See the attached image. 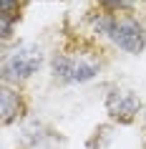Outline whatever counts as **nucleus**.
Returning a JSON list of instances; mask_svg holds the SVG:
<instances>
[{
    "instance_id": "obj_1",
    "label": "nucleus",
    "mask_w": 146,
    "mask_h": 149,
    "mask_svg": "<svg viewBox=\"0 0 146 149\" xmlns=\"http://www.w3.org/2000/svg\"><path fill=\"white\" fill-rule=\"evenodd\" d=\"M88 25L96 36H103L113 43L118 51L129 56H138L146 48V28L136 15L131 13H91Z\"/></svg>"
},
{
    "instance_id": "obj_2",
    "label": "nucleus",
    "mask_w": 146,
    "mask_h": 149,
    "mask_svg": "<svg viewBox=\"0 0 146 149\" xmlns=\"http://www.w3.org/2000/svg\"><path fill=\"white\" fill-rule=\"evenodd\" d=\"M43 61H46V56H43V48L38 43L20 40L3 56V81L8 86H18V84L28 81L30 76H35Z\"/></svg>"
},
{
    "instance_id": "obj_3",
    "label": "nucleus",
    "mask_w": 146,
    "mask_h": 149,
    "mask_svg": "<svg viewBox=\"0 0 146 149\" xmlns=\"http://www.w3.org/2000/svg\"><path fill=\"white\" fill-rule=\"evenodd\" d=\"M51 73L61 84H88L101 73V61L86 51H61L51 58Z\"/></svg>"
},
{
    "instance_id": "obj_4",
    "label": "nucleus",
    "mask_w": 146,
    "mask_h": 149,
    "mask_svg": "<svg viewBox=\"0 0 146 149\" xmlns=\"http://www.w3.org/2000/svg\"><path fill=\"white\" fill-rule=\"evenodd\" d=\"M106 111H108V116L113 119V121L131 124L141 114V99L131 88L113 86V88H108V94H106Z\"/></svg>"
},
{
    "instance_id": "obj_5",
    "label": "nucleus",
    "mask_w": 146,
    "mask_h": 149,
    "mask_svg": "<svg viewBox=\"0 0 146 149\" xmlns=\"http://www.w3.org/2000/svg\"><path fill=\"white\" fill-rule=\"evenodd\" d=\"M25 114V101L23 94L13 86H3V124H13Z\"/></svg>"
},
{
    "instance_id": "obj_6",
    "label": "nucleus",
    "mask_w": 146,
    "mask_h": 149,
    "mask_svg": "<svg viewBox=\"0 0 146 149\" xmlns=\"http://www.w3.org/2000/svg\"><path fill=\"white\" fill-rule=\"evenodd\" d=\"M20 18V0H3V40L13 36V25Z\"/></svg>"
},
{
    "instance_id": "obj_7",
    "label": "nucleus",
    "mask_w": 146,
    "mask_h": 149,
    "mask_svg": "<svg viewBox=\"0 0 146 149\" xmlns=\"http://www.w3.org/2000/svg\"><path fill=\"white\" fill-rule=\"evenodd\" d=\"M101 8H106L108 13H129L136 8L138 0H96Z\"/></svg>"
},
{
    "instance_id": "obj_8",
    "label": "nucleus",
    "mask_w": 146,
    "mask_h": 149,
    "mask_svg": "<svg viewBox=\"0 0 146 149\" xmlns=\"http://www.w3.org/2000/svg\"><path fill=\"white\" fill-rule=\"evenodd\" d=\"M144 132H146V114H144Z\"/></svg>"
}]
</instances>
